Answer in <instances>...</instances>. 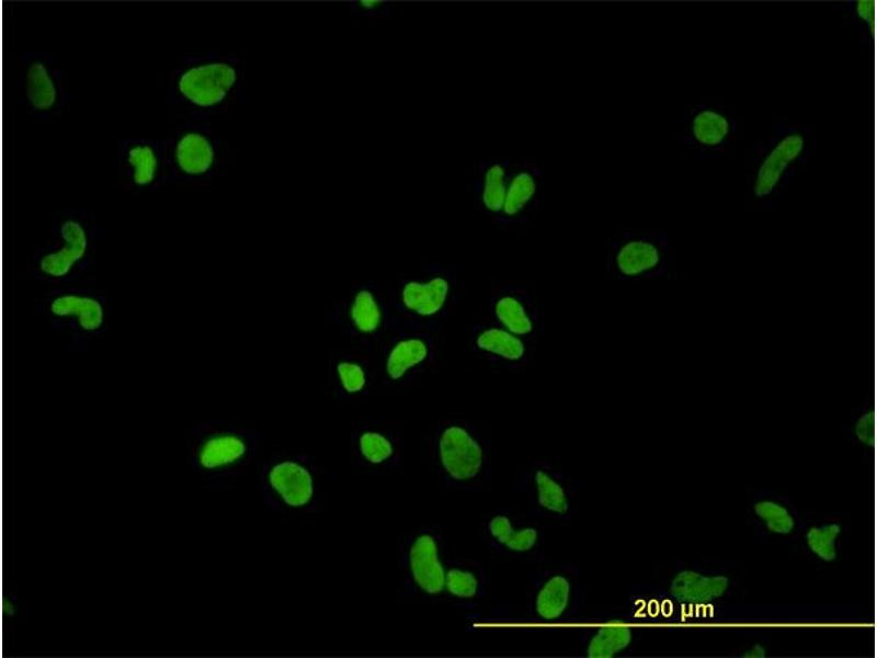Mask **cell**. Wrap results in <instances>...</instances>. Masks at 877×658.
Returning a JSON list of instances; mask_svg holds the SVG:
<instances>
[{"label":"cell","instance_id":"obj_18","mask_svg":"<svg viewBox=\"0 0 877 658\" xmlns=\"http://www.w3.org/2000/svg\"><path fill=\"white\" fill-rule=\"evenodd\" d=\"M467 347L491 370L508 373L525 371L535 352L523 339L491 320L469 325Z\"/></svg>","mask_w":877,"mask_h":658},{"label":"cell","instance_id":"obj_1","mask_svg":"<svg viewBox=\"0 0 877 658\" xmlns=\"http://www.w3.org/2000/svg\"><path fill=\"white\" fill-rule=\"evenodd\" d=\"M262 438L261 429L253 426L203 421L187 434V464L206 488L228 490L258 456Z\"/></svg>","mask_w":877,"mask_h":658},{"label":"cell","instance_id":"obj_31","mask_svg":"<svg viewBox=\"0 0 877 658\" xmlns=\"http://www.w3.org/2000/svg\"><path fill=\"white\" fill-rule=\"evenodd\" d=\"M839 530L835 524L812 527L807 534V542L811 551L824 560L833 559Z\"/></svg>","mask_w":877,"mask_h":658},{"label":"cell","instance_id":"obj_26","mask_svg":"<svg viewBox=\"0 0 877 658\" xmlns=\"http://www.w3.org/2000/svg\"><path fill=\"white\" fill-rule=\"evenodd\" d=\"M726 579L721 577H705L695 572H682L672 583V590L679 598L687 600H704L720 594L726 587Z\"/></svg>","mask_w":877,"mask_h":658},{"label":"cell","instance_id":"obj_21","mask_svg":"<svg viewBox=\"0 0 877 658\" xmlns=\"http://www.w3.org/2000/svg\"><path fill=\"white\" fill-rule=\"evenodd\" d=\"M376 370L362 353L335 350L327 367L328 386L340 400H358L366 397L376 381Z\"/></svg>","mask_w":877,"mask_h":658},{"label":"cell","instance_id":"obj_16","mask_svg":"<svg viewBox=\"0 0 877 658\" xmlns=\"http://www.w3.org/2000/svg\"><path fill=\"white\" fill-rule=\"evenodd\" d=\"M117 161L118 184L129 194L153 193L170 186L161 139H123Z\"/></svg>","mask_w":877,"mask_h":658},{"label":"cell","instance_id":"obj_17","mask_svg":"<svg viewBox=\"0 0 877 658\" xmlns=\"http://www.w3.org/2000/svg\"><path fill=\"white\" fill-rule=\"evenodd\" d=\"M490 320L523 339L534 351L544 331L543 313L531 292L505 283L493 287L489 302Z\"/></svg>","mask_w":877,"mask_h":658},{"label":"cell","instance_id":"obj_4","mask_svg":"<svg viewBox=\"0 0 877 658\" xmlns=\"http://www.w3.org/2000/svg\"><path fill=\"white\" fill-rule=\"evenodd\" d=\"M238 82L232 58L214 53L185 56L170 72L167 103L176 115L197 122L217 111Z\"/></svg>","mask_w":877,"mask_h":658},{"label":"cell","instance_id":"obj_6","mask_svg":"<svg viewBox=\"0 0 877 658\" xmlns=\"http://www.w3.org/2000/svg\"><path fill=\"white\" fill-rule=\"evenodd\" d=\"M258 487L263 503L274 511L312 514L326 504L322 472L304 453H273L262 461Z\"/></svg>","mask_w":877,"mask_h":658},{"label":"cell","instance_id":"obj_24","mask_svg":"<svg viewBox=\"0 0 877 658\" xmlns=\"http://www.w3.org/2000/svg\"><path fill=\"white\" fill-rule=\"evenodd\" d=\"M573 599V583L565 574L555 572L546 577L538 586L533 609L544 620L561 617Z\"/></svg>","mask_w":877,"mask_h":658},{"label":"cell","instance_id":"obj_29","mask_svg":"<svg viewBox=\"0 0 877 658\" xmlns=\"http://www.w3.org/2000/svg\"><path fill=\"white\" fill-rule=\"evenodd\" d=\"M842 11L846 13L858 31V41L865 45L874 30L875 1L855 0L846 1L842 4Z\"/></svg>","mask_w":877,"mask_h":658},{"label":"cell","instance_id":"obj_20","mask_svg":"<svg viewBox=\"0 0 877 658\" xmlns=\"http://www.w3.org/2000/svg\"><path fill=\"white\" fill-rule=\"evenodd\" d=\"M543 171L536 162L515 161L500 214L494 223L504 227L527 224L535 215L543 193Z\"/></svg>","mask_w":877,"mask_h":658},{"label":"cell","instance_id":"obj_2","mask_svg":"<svg viewBox=\"0 0 877 658\" xmlns=\"http://www.w3.org/2000/svg\"><path fill=\"white\" fill-rule=\"evenodd\" d=\"M104 235L105 228L89 211H61L52 219L47 241L33 252L29 272L36 282L52 286L88 281L83 275Z\"/></svg>","mask_w":877,"mask_h":658},{"label":"cell","instance_id":"obj_13","mask_svg":"<svg viewBox=\"0 0 877 658\" xmlns=\"http://www.w3.org/2000/svg\"><path fill=\"white\" fill-rule=\"evenodd\" d=\"M19 103L42 122L64 114L69 100L65 72L41 52H24L19 70Z\"/></svg>","mask_w":877,"mask_h":658},{"label":"cell","instance_id":"obj_14","mask_svg":"<svg viewBox=\"0 0 877 658\" xmlns=\"http://www.w3.org/2000/svg\"><path fill=\"white\" fill-rule=\"evenodd\" d=\"M399 566L409 593L437 595L444 591V565L440 534L432 527L407 534L398 552Z\"/></svg>","mask_w":877,"mask_h":658},{"label":"cell","instance_id":"obj_27","mask_svg":"<svg viewBox=\"0 0 877 658\" xmlns=\"http://www.w3.org/2000/svg\"><path fill=\"white\" fill-rule=\"evenodd\" d=\"M631 640L628 627L614 624L595 631L586 645V656L608 658L625 649Z\"/></svg>","mask_w":877,"mask_h":658},{"label":"cell","instance_id":"obj_32","mask_svg":"<svg viewBox=\"0 0 877 658\" xmlns=\"http://www.w3.org/2000/svg\"><path fill=\"white\" fill-rule=\"evenodd\" d=\"M851 433L858 443L869 445L874 434V413L869 399L855 410L854 418L850 422Z\"/></svg>","mask_w":877,"mask_h":658},{"label":"cell","instance_id":"obj_7","mask_svg":"<svg viewBox=\"0 0 877 658\" xmlns=\"http://www.w3.org/2000/svg\"><path fill=\"white\" fill-rule=\"evenodd\" d=\"M87 283L52 286L37 305L53 331H68L73 351L86 350L110 325L106 293Z\"/></svg>","mask_w":877,"mask_h":658},{"label":"cell","instance_id":"obj_25","mask_svg":"<svg viewBox=\"0 0 877 658\" xmlns=\"http://www.w3.org/2000/svg\"><path fill=\"white\" fill-rule=\"evenodd\" d=\"M488 534L501 548L515 554H523L534 548L538 542V530L532 525L513 524L506 514H496L488 521Z\"/></svg>","mask_w":877,"mask_h":658},{"label":"cell","instance_id":"obj_9","mask_svg":"<svg viewBox=\"0 0 877 658\" xmlns=\"http://www.w3.org/2000/svg\"><path fill=\"white\" fill-rule=\"evenodd\" d=\"M605 268L617 282L676 279L673 249L660 231L629 230L611 237Z\"/></svg>","mask_w":877,"mask_h":658},{"label":"cell","instance_id":"obj_11","mask_svg":"<svg viewBox=\"0 0 877 658\" xmlns=\"http://www.w3.org/2000/svg\"><path fill=\"white\" fill-rule=\"evenodd\" d=\"M437 334L415 329L390 332L377 349L376 376L386 387L418 382L435 364Z\"/></svg>","mask_w":877,"mask_h":658},{"label":"cell","instance_id":"obj_33","mask_svg":"<svg viewBox=\"0 0 877 658\" xmlns=\"http://www.w3.org/2000/svg\"><path fill=\"white\" fill-rule=\"evenodd\" d=\"M361 4L364 8L373 9V8L377 7L378 4H380V2L379 1H373V0H363V1H361Z\"/></svg>","mask_w":877,"mask_h":658},{"label":"cell","instance_id":"obj_23","mask_svg":"<svg viewBox=\"0 0 877 658\" xmlns=\"http://www.w3.org/2000/svg\"><path fill=\"white\" fill-rule=\"evenodd\" d=\"M532 501L542 512L556 517L570 513L572 496L567 480L549 466L539 465L528 476Z\"/></svg>","mask_w":877,"mask_h":658},{"label":"cell","instance_id":"obj_28","mask_svg":"<svg viewBox=\"0 0 877 658\" xmlns=\"http://www.w3.org/2000/svg\"><path fill=\"white\" fill-rule=\"evenodd\" d=\"M444 590L460 599L472 598L479 591V578L464 566L447 567Z\"/></svg>","mask_w":877,"mask_h":658},{"label":"cell","instance_id":"obj_5","mask_svg":"<svg viewBox=\"0 0 877 658\" xmlns=\"http://www.w3.org/2000/svg\"><path fill=\"white\" fill-rule=\"evenodd\" d=\"M810 134L800 123H778L772 136L752 149L745 166L748 200L771 207L808 160Z\"/></svg>","mask_w":877,"mask_h":658},{"label":"cell","instance_id":"obj_8","mask_svg":"<svg viewBox=\"0 0 877 658\" xmlns=\"http://www.w3.org/2000/svg\"><path fill=\"white\" fill-rule=\"evenodd\" d=\"M428 451L444 481L459 488L476 486L490 465L487 439L465 419L438 422L430 434Z\"/></svg>","mask_w":877,"mask_h":658},{"label":"cell","instance_id":"obj_15","mask_svg":"<svg viewBox=\"0 0 877 658\" xmlns=\"http://www.w3.org/2000/svg\"><path fill=\"white\" fill-rule=\"evenodd\" d=\"M738 129V121L725 105L703 102L683 116L681 141L696 158L715 159L728 150Z\"/></svg>","mask_w":877,"mask_h":658},{"label":"cell","instance_id":"obj_12","mask_svg":"<svg viewBox=\"0 0 877 658\" xmlns=\"http://www.w3.org/2000/svg\"><path fill=\"white\" fill-rule=\"evenodd\" d=\"M170 185H195L212 178L219 163V144L207 126L189 121L161 139Z\"/></svg>","mask_w":877,"mask_h":658},{"label":"cell","instance_id":"obj_22","mask_svg":"<svg viewBox=\"0 0 877 658\" xmlns=\"http://www.w3.org/2000/svg\"><path fill=\"white\" fill-rule=\"evenodd\" d=\"M514 160L479 159L472 183L474 202L480 212L493 220L501 212Z\"/></svg>","mask_w":877,"mask_h":658},{"label":"cell","instance_id":"obj_30","mask_svg":"<svg viewBox=\"0 0 877 658\" xmlns=\"http://www.w3.org/2000/svg\"><path fill=\"white\" fill-rule=\"evenodd\" d=\"M755 512L773 532L785 534L790 532L794 526V520L789 512L775 502H759L755 506Z\"/></svg>","mask_w":877,"mask_h":658},{"label":"cell","instance_id":"obj_3","mask_svg":"<svg viewBox=\"0 0 877 658\" xmlns=\"http://www.w3.org/2000/svg\"><path fill=\"white\" fill-rule=\"evenodd\" d=\"M458 279L455 265L429 263L400 276L390 290V332L403 329L438 334L456 310Z\"/></svg>","mask_w":877,"mask_h":658},{"label":"cell","instance_id":"obj_19","mask_svg":"<svg viewBox=\"0 0 877 658\" xmlns=\"http://www.w3.org/2000/svg\"><path fill=\"white\" fill-rule=\"evenodd\" d=\"M355 465L368 474L395 469L402 460L403 444L398 431L377 420H364L350 435Z\"/></svg>","mask_w":877,"mask_h":658},{"label":"cell","instance_id":"obj_10","mask_svg":"<svg viewBox=\"0 0 877 658\" xmlns=\"http://www.w3.org/2000/svg\"><path fill=\"white\" fill-rule=\"evenodd\" d=\"M332 320L349 337L353 351L368 354L390 333L388 299L374 281L354 283L335 307Z\"/></svg>","mask_w":877,"mask_h":658}]
</instances>
